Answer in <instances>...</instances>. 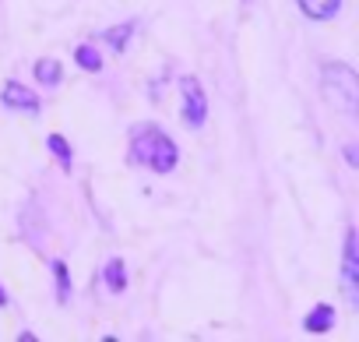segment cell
<instances>
[{
	"label": "cell",
	"mask_w": 359,
	"mask_h": 342,
	"mask_svg": "<svg viewBox=\"0 0 359 342\" xmlns=\"http://www.w3.org/2000/svg\"><path fill=\"white\" fill-rule=\"evenodd\" d=\"M331 324H334V307H331V303H317V307L303 317V328H306V331H313V335L331 331Z\"/></svg>",
	"instance_id": "7"
},
{
	"label": "cell",
	"mask_w": 359,
	"mask_h": 342,
	"mask_svg": "<svg viewBox=\"0 0 359 342\" xmlns=\"http://www.w3.org/2000/svg\"><path fill=\"white\" fill-rule=\"evenodd\" d=\"M296 4L310 22H331L341 11V0H296Z\"/></svg>",
	"instance_id": "6"
},
{
	"label": "cell",
	"mask_w": 359,
	"mask_h": 342,
	"mask_svg": "<svg viewBox=\"0 0 359 342\" xmlns=\"http://www.w3.org/2000/svg\"><path fill=\"white\" fill-rule=\"evenodd\" d=\"M0 307H8V293H4V286H0Z\"/></svg>",
	"instance_id": "15"
},
{
	"label": "cell",
	"mask_w": 359,
	"mask_h": 342,
	"mask_svg": "<svg viewBox=\"0 0 359 342\" xmlns=\"http://www.w3.org/2000/svg\"><path fill=\"white\" fill-rule=\"evenodd\" d=\"M46 148L60 159V166H64V169H71L74 152H71V145H67V138H64V134H50V138H46Z\"/></svg>",
	"instance_id": "11"
},
{
	"label": "cell",
	"mask_w": 359,
	"mask_h": 342,
	"mask_svg": "<svg viewBox=\"0 0 359 342\" xmlns=\"http://www.w3.org/2000/svg\"><path fill=\"white\" fill-rule=\"evenodd\" d=\"M345 159H348V166H359V152H355V145L345 148Z\"/></svg>",
	"instance_id": "14"
},
{
	"label": "cell",
	"mask_w": 359,
	"mask_h": 342,
	"mask_svg": "<svg viewBox=\"0 0 359 342\" xmlns=\"http://www.w3.org/2000/svg\"><path fill=\"white\" fill-rule=\"evenodd\" d=\"M102 279H106V286H109L113 293H123V289H127V265H123L120 258H113V261L102 268Z\"/></svg>",
	"instance_id": "9"
},
{
	"label": "cell",
	"mask_w": 359,
	"mask_h": 342,
	"mask_svg": "<svg viewBox=\"0 0 359 342\" xmlns=\"http://www.w3.org/2000/svg\"><path fill=\"white\" fill-rule=\"evenodd\" d=\"M53 275H57V300L67 303V296H71V272H67V265L57 261L53 265Z\"/></svg>",
	"instance_id": "13"
},
{
	"label": "cell",
	"mask_w": 359,
	"mask_h": 342,
	"mask_svg": "<svg viewBox=\"0 0 359 342\" xmlns=\"http://www.w3.org/2000/svg\"><path fill=\"white\" fill-rule=\"evenodd\" d=\"M74 60H78L81 71H92V74L102 71V57L95 53V46H78V50H74Z\"/></svg>",
	"instance_id": "12"
},
{
	"label": "cell",
	"mask_w": 359,
	"mask_h": 342,
	"mask_svg": "<svg viewBox=\"0 0 359 342\" xmlns=\"http://www.w3.org/2000/svg\"><path fill=\"white\" fill-rule=\"evenodd\" d=\"M320 88H324V99L331 106H338L345 117H355V110H359V74L348 64H341V60L324 64L320 67Z\"/></svg>",
	"instance_id": "2"
},
{
	"label": "cell",
	"mask_w": 359,
	"mask_h": 342,
	"mask_svg": "<svg viewBox=\"0 0 359 342\" xmlns=\"http://www.w3.org/2000/svg\"><path fill=\"white\" fill-rule=\"evenodd\" d=\"M127 159H130L134 166L151 169V173H172L176 162H180V152H176L172 138H169L158 124H137V127H130Z\"/></svg>",
	"instance_id": "1"
},
{
	"label": "cell",
	"mask_w": 359,
	"mask_h": 342,
	"mask_svg": "<svg viewBox=\"0 0 359 342\" xmlns=\"http://www.w3.org/2000/svg\"><path fill=\"white\" fill-rule=\"evenodd\" d=\"M0 103H4L8 110H25V113H32V117L43 110L39 96H36L32 88H25L22 81H4V92H0Z\"/></svg>",
	"instance_id": "5"
},
{
	"label": "cell",
	"mask_w": 359,
	"mask_h": 342,
	"mask_svg": "<svg viewBox=\"0 0 359 342\" xmlns=\"http://www.w3.org/2000/svg\"><path fill=\"white\" fill-rule=\"evenodd\" d=\"M180 99H184V113H180V120H184L187 131H201L205 120H208V99H205V88L194 74H184L180 78Z\"/></svg>",
	"instance_id": "3"
},
{
	"label": "cell",
	"mask_w": 359,
	"mask_h": 342,
	"mask_svg": "<svg viewBox=\"0 0 359 342\" xmlns=\"http://www.w3.org/2000/svg\"><path fill=\"white\" fill-rule=\"evenodd\" d=\"M134 36V22H123V25H116V29H109V32H102V39L116 50V53H123L127 50V39Z\"/></svg>",
	"instance_id": "10"
},
{
	"label": "cell",
	"mask_w": 359,
	"mask_h": 342,
	"mask_svg": "<svg viewBox=\"0 0 359 342\" xmlns=\"http://www.w3.org/2000/svg\"><path fill=\"white\" fill-rule=\"evenodd\" d=\"M341 289L352 307H359V251H355V230H345V247H341Z\"/></svg>",
	"instance_id": "4"
},
{
	"label": "cell",
	"mask_w": 359,
	"mask_h": 342,
	"mask_svg": "<svg viewBox=\"0 0 359 342\" xmlns=\"http://www.w3.org/2000/svg\"><path fill=\"white\" fill-rule=\"evenodd\" d=\"M243 4H254V0H243Z\"/></svg>",
	"instance_id": "16"
},
{
	"label": "cell",
	"mask_w": 359,
	"mask_h": 342,
	"mask_svg": "<svg viewBox=\"0 0 359 342\" xmlns=\"http://www.w3.org/2000/svg\"><path fill=\"white\" fill-rule=\"evenodd\" d=\"M36 81H43L46 88H57V85L64 81V67H60V60H53V57L36 60Z\"/></svg>",
	"instance_id": "8"
}]
</instances>
